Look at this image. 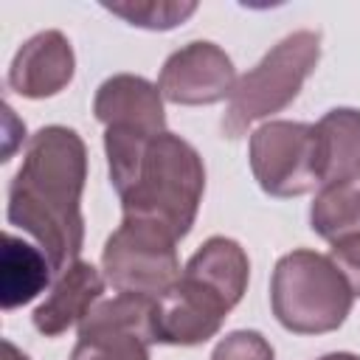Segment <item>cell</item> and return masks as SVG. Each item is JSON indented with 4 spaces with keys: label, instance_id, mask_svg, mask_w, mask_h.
Returning a JSON list of instances; mask_svg holds the SVG:
<instances>
[{
    "label": "cell",
    "instance_id": "2e32d148",
    "mask_svg": "<svg viewBox=\"0 0 360 360\" xmlns=\"http://www.w3.org/2000/svg\"><path fill=\"white\" fill-rule=\"evenodd\" d=\"M309 222L312 231L326 242H338L352 233H360V186L357 183L321 186L309 211Z\"/></svg>",
    "mask_w": 360,
    "mask_h": 360
},
{
    "label": "cell",
    "instance_id": "3957f363",
    "mask_svg": "<svg viewBox=\"0 0 360 360\" xmlns=\"http://www.w3.org/2000/svg\"><path fill=\"white\" fill-rule=\"evenodd\" d=\"M352 287L323 253L301 248L281 256L273 270V315L295 335H323L338 329L352 312Z\"/></svg>",
    "mask_w": 360,
    "mask_h": 360
},
{
    "label": "cell",
    "instance_id": "44dd1931",
    "mask_svg": "<svg viewBox=\"0 0 360 360\" xmlns=\"http://www.w3.org/2000/svg\"><path fill=\"white\" fill-rule=\"evenodd\" d=\"M318 360H360V354H352V352H332V354H323Z\"/></svg>",
    "mask_w": 360,
    "mask_h": 360
},
{
    "label": "cell",
    "instance_id": "9a60e30c",
    "mask_svg": "<svg viewBox=\"0 0 360 360\" xmlns=\"http://www.w3.org/2000/svg\"><path fill=\"white\" fill-rule=\"evenodd\" d=\"M188 276L205 281L208 287H214L219 295H225L231 301V307L239 304L245 287H248V276H250V262L245 256V250L239 248V242L225 239V236H211L186 264Z\"/></svg>",
    "mask_w": 360,
    "mask_h": 360
},
{
    "label": "cell",
    "instance_id": "6da1fadb",
    "mask_svg": "<svg viewBox=\"0 0 360 360\" xmlns=\"http://www.w3.org/2000/svg\"><path fill=\"white\" fill-rule=\"evenodd\" d=\"M87 177L84 141L70 127H42L22 155L8 188V222L28 231L53 270L76 262L84 242L82 188Z\"/></svg>",
    "mask_w": 360,
    "mask_h": 360
},
{
    "label": "cell",
    "instance_id": "30bf717a",
    "mask_svg": "<svg viewBox=\"0 0 360 360\" xmlns=\"http://www.w3.org/2000/svg\"><path fill=\"white\" fill-rule=\"evenodd\" d=\"M93 112L107 129H132L143 135L166 132L160 90L132 73H118L107 79L96 93Z\"/></svg>",
    "mask_w": 360,
    "mask_h": 360
},
{
    "label": "cell",
    "instance_id": "5b68a950",
    "mask_svg": "<svg viewBox=\"0 0 360 360\" xmlns=\"http://www.w3.org/2000/svg\"><path fill=\"white\" fill-rule=\"evenodd\" d=\"M174 245L177 239L158 222L124 217L104 245V276L118 292L163 298L180 281Z\"/></svg>",
    "mask_w": 360,
    "mask_h": 360
},
{
    "label": "cell",
    "instance_id": "52a82bcc",
    "mask_svg": "<svg viewBox=\"0 0 360 360\" xmlns=\"http://www.w3.org/2000/svg\"><path fill=\"white\" fill-rule=\"evenodd\" d=\"M250 169L273 197H298L321 186L315 127L298 121H267L250 135Z\"/></svg>",
    "mask_w": 360,
    "mask_h": 360
},
{
    "label": "cell",
    "instance_id": "7a4b0ae2",
    "mask_svg": "<svg viewBox=\"0 0 360 360\" xmlns=\"http://www.w3.org/2000/svg\"><path fill=\"white\" fill-rule=\"evenodd\" d=\"M104 149L124 217L158 222L174 239H183L205 191L197 149L172 132L143 135L132 129H107Z\"/></svg>",
    "mask_w": 360,
    "mask_h": 360
},
{
    "label": "cell",
    "instance_id": "d6986e66",
    "mask_svg": "<svg viewBox=\"0 0 360 360\" xmlns=\"http://www.w3.org/2000/svg\"><path fill=\"white\" fill-rule=\"evenodd\" d=\"M329 259L335 262V267L343 273L346 284L352 287L354 295H360V233H352L346 239L332 242Z\"/></svg>",
    "mask_w": 360,
    "mask_h": 360
},
{
    "label": "cell",
    "instance_id": "8992f818",
    "mask_svg": "<svg viewBox=\"0 0 360 360\" xmlns=\"http://www.w3.org/2000/svg\"><path fill=\"white\" fill-rule=\"evenodd\" d=\"M149 343H158V298L118 292L79 323L70 360H149Z\"/></svg>",
    "mask_w": 360,
    "mask_h": 360
},
{
    "label": "cell",
    "instance_id": "ba28073f",
    "mask_svg": "<svg viewBox=\"0 0 360 360\" xmlns=\"http://www.w3.org/2000/svg\"><path fill=\"white\" fill-rule=\"evenodd\" d=\"M231 56L214 42H188L174 51L158 79V90L172 104H217L236 87Z\"/></svg>",
    "mask_w": 360,
    "mask_h": 360
},
{
    "label": "cell",
    "instance_id": "ffe728a7",
    "mask_svg": "<svg viewBox=\"0 0 360 360\" xmlns=\"http://www.w3.org/2000/svg\"><path fill=\"white\" fill-rule=\"evenodd\" d=\"M0 360H28V354H22L11 340H3V354Z\"/></svg>",
    "mask_w": 360,
    "mask_h": 360
},
{
    "label": "cell",
    "instance_id": "5bb4252c",
    "mask_svg": "<svg viewBox=\"0 0 360 360\" xmlns=\"http://www.w3.org/2000/svg\"><path fill=\"white\" fill-rule=\"evenodd\" d=\"M51 262L45 253L31 248L14 233L3 236V259H0V304L3 309L22 307L34 301L51 276Z\"/></svg>",
    "mask_w": 360,
    "mask_h": 360
},
{
    "label": "cell",
    "instance_id": "277c9868",
    "mask_svg": "<svg viewBox=\"0 0 360 360\" xmlns=\"http://www.w3.org/2000/svg\"><path fill=\"white\" fill-rule=\"evenodd\" d=\"M321 56V34L318 31H295L284 37L264 59L248 70L228 101L222 115V132L228 138H239L253 121L267 118L301 93L307 76L315 70Z\"/></svg>",
    "mask_w": 360,
    "mask_h": 360
},
{
    "label": "cell",
    "instance_id": "7c38bea8",
    "mask_svg": "<svg viewBox=\"0 0 360 360\" xmlns=\"http://www.w3.org/2000/svg\"><path fill=\"white\" fill-rule=\"evenodd\" d=\"M104 292V278L87 262H73L62 270L59 281L53 284L51 295L34 309V326L45 338H56L68 332L73 323H82L93 304Z\"/></svg>",
    "mask_w": 360,
    "mask_h": 360
},
{
    "label": "cell",
    "instance_id": "8fae6325",
    "mask_svg": "<svg viewBox=\"0 0 360 360\" xmlns=\"http://www.w3.org/2000/svg\"><path fill=\"white\" fill-rule=\"evenodd\" d=\"M73 48L62 31H42L31 37L8 68V84L25 98L56 96L73 79Z\"/></svg>",
    "mask_w": 360,
    "mask_h": 360
},
{
    "label": "cell",
    "instance_id": "9c48e42d",
    "mask_svg": "<svg viewBox=\"0 0 360 360\" xmlns=\"http://www.w3.org/2000/svg\"><path fill=\"white\" fill-rule=\"evenodd\" d=\"M231 301L205 281L183 273L180 281L158 298V343L194 346L214 338L231 312Z\"/></svg>",
    "mask_w": 360,
    "mask_h": 360
},
{
    "label": "cell",
    "instance_id": "e0dca14e",
    "mask_svg": "<svg viewBox=\"0 0 360 360\" xmlns=\"http://www.w3.org/2000/svg\"><path fill=\"white\" fill-rule=\"evenodd\" d=\"M107 11L124 17L129 25L138 28H152V31H166L180 25L197 11V3H110L104 6Z\"/></svg>",
    "mask_w": 360,
    "mask_h": 360
},
{
    "label": "cell",
    "instance_id": "4fadbf2b",
    "mask_svg": "<svg viewBox=\"0 0 360 360\" xmlns=\"http://www.w3.org/2000/svg\"><path fill=\"white\" fill-rule=\"evenodd\" d=\"M321 186L360 180V110H329L315 124Z\"/></svg>",
    "mask_w": 360,
    "mask_h": 360
},
{
    "label": "cell",
    "instance_id": "ac0fdd59",
    "mask_svg": "<svg viewBox=\"0 0 360 360\" xmlns=\"http://www.w3.org/2000/svg\"><path fill=\"white\" fill-rule=\"evenodd\" d=\"M211 360H273V346L253 329H239L225 335Z\"/></svg>",
    "mask_w": 360,
    "mask_h": 360
}]
</instances>
